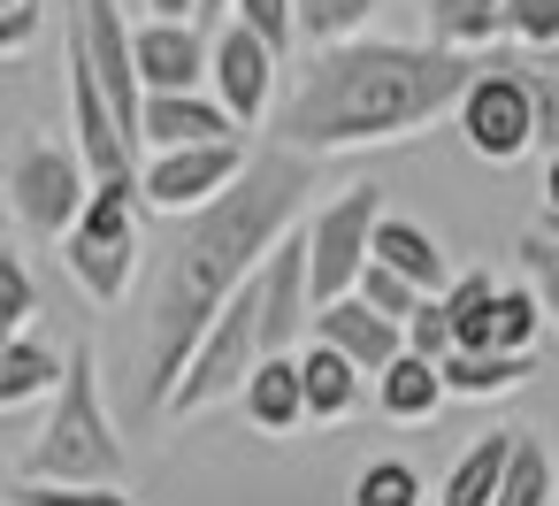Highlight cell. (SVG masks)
<instances>
[{
    "label": "cell",
    "instance_id": "41",
    "mask_svg": "<svg viewBox=\"0 0 559 506\" xmlns=\"http://www.w3.org/2000/svg\"><path fill=\"white\" fill-rule=\"evenodd\" d=\"M536 62H544V70H551V78H559V47H551V55H536Z\"/></svg>",
    "mask_w": 559,
    "mask_h": 506
},
{
    "label": "cell",
    "instance_id": "28",
    "mask_svg": "<svg viewBox=\"0 0 559 506\" xmlns=\"http://www.w3.org/2000/svg\"><path fill=\"white\" fill-rule=\"evenodd\" d=\"M551 322L536 284H506L498 292V353H536V330Z\"/></svg>",
    "mask_w": 559,
    "mask_h": 506
},
{
    "label": "cell",
    "instance_id": "7",
    "mask_svg": "<svg viewBox=\"0 0 559 506\" xmlns=\"http://www.w3.org/2000/svg\"><path fill=\"white\" fill-rule=\"evenodd\" d=\"M460 139L475 162L490 169H513L521 154H536V85H528V62H483L475 85L460 93Z\"/></svg>",
    "mask_w": 559,
    "mask_h": 506
},
{
    "label": "cell",
    "instance_id": "40",
    "mask_svg": "<svg viewBox=\"0 0 559 506\" xmlns=\"http://www.w3.org/2000/svg\"><path fill=\"white\" fill-rule=\"evenodd\" d=\"M200 24H230V0H200Z\"/></svg>",
    "mask_w": 559,
    "mask_h": 506
},
{
    "label": "cell",
    "instance_id": "16",
    "mask_svg": "<svg viewBox=\"0 0 559 506\" xmlns=\"http://www.w3.org/2000/svg\"><path fill=\"white\" fill-rule=\"evenodd\" d=\"M238 414H246L261 437H292L299 422H314V414H307V368H299V353H269V361L246 376Z\"/></svg>",
    "mask_w": 559,
    "mask_h": 506
},
{
    "label": "cell",
    "instance_id": "6",
    "mask_svg": "<svg viewBox=\"0 0 559 506\" xmlns=\"http://www.w3.org/2000/svg\"><path fill=\"white\" fill-rule=\"evenodd\" d=\"M383 185H345L330 192L299 231H307V269H314V299H345L360 292L368 261H376V223H383Z\"/></svg>",
    "mask_w": 559,
    "mask_h": 506
},
{
    "label": "cell",
    "instance_id": "39",
    "mask_svg": "<svg viewBox=\"0 0 559 506\" xmlns=\"http://www.w3.org/2000/svg\"><path fill=\"white\" fill-rule=\"evenodd\" d=\"M154 16H200V0H146Z\"/></svg>",
    "mask_w": 559,
    "mask_h": 506
},
{
    "label": "cell",
    "instance_id": "30",
    "mask_svg": "<svg viewBox=\"0 0 559 506\" xmlns=\"http://www.w3.org/2000/svg\"><path fill=\"white\" fill-rule=\"evenodd\" d=\"M230 16H238L246 32H261L276 55L299 47V0H230Z\"/></svg>",
    "mask_w": 559,
    "mask_h": 506
},
{
    "label": "cell",
    "instance_id": "14",
    "mask_svg": "<svg viewBox=\"0 0 559 506\" xmlns=\"http://www.w3.org/2000/svg\"><path fill=\"white\" fill-rule=\"evenodd\" d=\"M314 338L322 345H337L360 376H383L399 353H406V322H391V315H376L360 292H345V299H322V315H314Z\"/></svg>",
    "mask_w": 559,
    "mask_h": 506
},
{
    "label": "cell",
    "instance_id": "10",
    "mask_svg": "<svg viewBox=\"0 0 559 506\" xmlns=\"http://www.w3.org/2000/svg\"><path fill=\"white\" fill-rule=\"evenodd\" d=\"M276 70H284V55L261 32H246L238 16L215 24V78H207V93L238 116V131H261L276 116Z\"/></svg>",
    "mask_w": 559,
    "mask_h": 506
},
{
    "label": "cell",
    "instance_id": "34",
    "mask_svg": "<svg viewBox=\"0 0 559 506\" xmlns=\"http://www.w3.org/2000/svg\"><path fill=\"white\" fill-rule=\"evenodd\" d=\"M460 338H452V307H444V292H429L421 307H414V322H406V353H421V361H444Z\"/></svg>",
    "mask_w": 559,
    "mask_h": 506
},
{
    "label": "cell",
    "instance_id": "37",
    "mask_svg": "<svg viewBox=\"0 0 559 506\" xmlns=\"http://www.w3.org/2000/svg\"><path fill=\"white\" fill-rule=\"evenodd\" d=\"M39 0H24V9H0V55H9V62H24L32 55V39H39Z\"/></svg>",
    "mask_w": 559,
    "mask_h": 506
},
{
    "label": "cell",
    "instance_id": "22",
    "mask_svg": "<svg viewBox=\"0 0 559 506\" xmlns=\"http://www.w3.org/2000/svg\"><path fill=\"white\" fill-rule=\"evenodd\" d=\"M421 24L437 47L483 55L490 39H506V0H421Z\"/></svg>",
    "mask_w": 559,
    "mask_h": 506
},
{
    "label": "cell",
    "instance_id": "20",
    "mask_svg": "<svg viewBox=\"0 0 559 506\" xmlns=\"http://www.w3.org/2000/svg\"><path fill=\"white\" fill-rule=\"evenodd\" d=\"M299 368H307V414H314V422H345V414L360 407V391H368V376H360L337 345H322V338L299 345Z\"/></svg>",
    "mask_w": 559,
    "mask_h": 506
},
{
    "label": "cell",
    "instance_id": "26",
    "mask_svg": "<svg viewBox=\"0 0 559 506\" xmlns=\"http://www.w3.org/2000/svg\"><path fill=\"white\" fill-rule=\"evenodd\" d=\"M345 506H429V491H421V468H414V460L383 452V460H368V468L353 475Z\"/></svg>",
    "mask_w": 559,
    "mask_h": 506
},
{
    "label": "cell",
    "instance_id": "19",
    "mask_svg": "<svg viewBox=\"0 0 559 506\" xmlns=\"http://www.w3.org/2000/svg\"><path fill=\"white\" fill-rule=\"evenodd\" d=\"M376 261L399 269V276H414L421 292H444V284H452V261H444L437 231H421L414 215H383V223H376Z\"/></svg>",
    "mask_w": 559,
    "mask_h": 506
},
{
    "label": "cell",
    "instance_id": "15",
    "mask_svg": "<svg viewBox=\"0 0 559 506\" xmlns=\"http://www.w3.org/2000/svg\"><path fill=\"white\" fill-rule=\"evenodd\" d=\"M139 139H146V154H169V146H215V139H246V131L215 93H146Z\"/></svg>",
    "mask_w": 559,
    "mask_h": 506
},
{
    "label": "cell",
    "instance_id": "25",
    "mask_svg": "<svg viewBox=\"0 0 559 506\" xmlns=\"http://www.w3.org/2000/svg\"><path fill=\"white\" fill-rule=\"evenodd\" d=\"M498 506H559V468H551V445L536 429L513 437V468H506Z\"/></svg>",
    "mask_w": 559,
    "mask_h": 506
},
{
    "label": "cell",
    "instance_id": "13",
    "mask_svg": "<svg viewBox=\"0 0 559 506\" xmlns=\"http://www.w3.org/2000/svg\"><path fill=\"white\" fill-rule=\"evenodd\" d=\"M139 78H146V93H207L215 32L200 16H146L139 24Z\"/></svg>",
    "mask_w": 559,
    "mask_h": 506
},
{
    "label": "cell",
    "instance_id": "38",
    "mask_svg": "<svg viewBox=\"0 0 559 506\" xmlns=\"http://www.w3.org/2000/svg\"><path fill=\"white\" fill-rule=\"evenodd\" d=\"M544 223L559 231V154H544Z\"/></svg>",
    "mask_w": 559,
    "mask_h": 506
},
{
    "label": "cell",
    "instance_id": "11",
    "mask_svg": "<svg viewBox=\"0 0 559 506\" xmlns=\"http://www.w3.org/2000/svg\"><path fill=\"white\" fill-rule=\"evenodd\" d=\"M253 292H261V345H269V353H299V345L314 338V315H322L314 269H307V231H292V238L261 261Z\"/></svg>",
    "mask_w": 559,
    "mask_h": 506
},
{
    "label": "cell",
    "instance_id": "9",
    "mask_svg": "<svg viewBox=\"0 0 559 506\" xmlns=\"http://www.w3.org/2000/svg\"><path fill=\"white\" fill-rule=\"evenodd\" d=\"M246 162H253V146L246 139H215V146H169V154H146V169H139V185H146V208L154 215H200V208H215L238 177H246Z\"/></svg>",
    "mask_w": 559,
    "mask_h": 506
},
{
    "label": "cell",
    "instance_id": "17",
    "mask_svg": "<svg viewBox=\"0 0 559 506\" xmlns=\"http://www.w3.org/2000/svg\"><path fill=\"white\" fill-rule=\"evenodd\" d=\"M70 384V353L16 330L9 345H0V407H32V399H55Z\"/></svg>",
    "mask_w": 559,
    "mask_h": 506
},
{
    "label": "cell",
    "instance_id": "3",
    "mask_svg": "<svg viewBox=\"0 0 559 506\" xmlns=\"http://www.w3.org/2000/svg\"><path fill=\"white\" fill-rule=\"evenodd\" d=\"M16 475L24 483H123V429L108 422L93 345H70V384L55 391V414L39 422Z\"/></svg>",
    "mask_w": 559,
    "mask_h": 506
},
{
    "label": "cell",
    "instance_id": "1",
    "mask_svg": "<svg viewBox=\"0 0 559 506\" xmlns=\"http://www.w3.org/2000/svg\"><path fill=\"white\" fill-rule=\"evenodd\" d=\"M307 192H314V154H292V146H253L246 177L200 208V215H177L169 246L154 254V276H146V407L162 414L169 391L185 384V361L200 353L207 322L261 276V261L307 223Z\"/></svg>",
    "mask_w": 559,
    "mask_h": 506
},
{
    "label": "cell",
    "instance_id": "24",
    "mask_svg": "<svg viewBox=\"0 0 559 506\" xmlns=\"http://www.w3.org/2000/svg\"><path fill=\"white\" fill-rule=\"evenodd\" d=\"M444 368V384H452V399H506V391H521L528 376H536V353H444L437 361Z\"/></svg>",
    "mask_w": 559,
    "mask_h": 506
},
{
    "label": "cell",
    "instance_id": "36",
    "mask_svg": "<svg viewBox=\"0 0 559 506\" xmlns=\"http://www.w3.org/2000/svg\"><path fill=\"white\" fill-rule=\"evenodd\" d=\"M528 85H536V154H559V78L528 62Z\"/></svg>",
    "mask_w": 559,
    "mask_h": 506
},
{
    "label": "cell",
    "instance_id": "32",
    "mask_svg": "<svg viewBox=\"0 0 559 506\" xmlns=\"http://www.w3.org/2000/svg\"><path fill=\"white\" fill-rule=\"evenodd\" d=\"M506 39L528 55H551L559 47V0H506Z\"/></svg>",
    "mask_w": 559,
    "mask_h": 506
},
{
    "label": "cell",
    "instance_id": "33",
    "mask_svg": "<svg viewBox=\"0 0 559 506\" xmlns=\"http://www.w3.org/2000/svg\"><path fill=\"white\" fill-rule=\"evenodd\" d=\"M32 315H39V284H32L24 254H0V322H9V338L32 330Z\"/></svg>",
    "mask_w": 559,
    "mask_h": 506
},
{
    "label": "cell",
    "instance_id": "23",
    "mask_svg": "<svg viewBox=\"0 0 559 506\" xmlns=\"http://www.w3.org/2000/svg\"><path fill=\"white\" fill-rule=\"evenodd\" d=\"M498 292L506 284H490V269H460L452 284H444V307H452V353H490L498 345Z\"/></svg>",
    "mask_w": 559,
    "mask_h": 506
},
{
    "label": "cell",
    "instance_id": "29",
    "mask_svg": "<svg viewBox=\"0 0 559 506\" xmlns=\"http://www.w3.org/2000/svg\"><path fill=\"white\" fill-rule=\"evenodd\" d=\"M9 506H139L123 483H9Z\"/></svg>",
    "mask_w": 559,
    "mask_h": 506
},
{
    "label": "cell",
    "instance_id": "8",
    "mask_svg": "<svg viewBox=\"0 0 559 506\" xmlns=\"http://www.w3.org/2000/svg\"><path fill=\"white\" fill-rule=\"evenodd\" d=\"M93 162L78 154V139H32L24 154H16V169H9V208H16V223L24 231H39V238H70V223L85 215V200H93Z\"/></svg>",
    "mask_w": 559,
    "mask_h": 506
},
{
    "label": "cell",
    "instance_id": "5",
    "mask_svg": "<svg viewBox=\"0 0 559 506\" xmlns=\"http://www.w3.org/2000/svg\"><path fill=\"white\" fill-rule=\"evenodd\" d=\"M269 361V345H261V292L246 284L215 322H207V338H200V353L185 361V384L169 391V422H185V414H207V407H223V399H238L246 391V376Z\"/></svg>",
    "mask_w": 559,
    "mask_h": 506
},
{
    "label": "cell",
    "instance_id": "27",
    "mask_svg": "<svg viewBox=\"0 0 559 506\" xmlns=\"http://www.w3.org/2000/svg\"><path fill=\"white\" fill-rule=\"evenodd\" d=\"M383 0H299V39L307 47H345L376 24Z\"/></svg>",
    "mask_w": 559,
    "mask_h": 506
},
{
    "label": "cell",
    "instance_id": "42",
    "mask_svg": "<svg viewBox=\"0 0 559 506\" xmlns=\"http://www.w3.org/2000/svg\"><path fill=\"white\" fill-rule=\"evenodd\" d=\"M0 9H24V0H0Z\"/></svg>",
    "mask_w": 559,
    "mask_h": 506
},
{
    "label": "cell",
    "instance_id": "2",
    "mask_svg": "<svg viewBox=\"0 0 559 506\" xmlns=\"http://www.w3.org/2000/svg\"><path fill=\"white\" fill-rule=\"evenodd\" d=\"M475 55H452L437 39H345V47H314L292 101L276 108V146L292 154H353V146H406L414 131H429L444 108H460V93L475 85Z\"/></svg>",
    "mask_w": 559,
    "mask_h": 506
},
{
    "label": "cell",
    "instance_id": "43",
    "mask_svg": "<svg viewBox=\"0 0 559 506\" xmlns=\"http://www.w3.org/2000/svg\"><path fill=\"white\" fill-rule=\"evenodd\" d=\"M429 506H437V498H429Z\"/></svg>",
    "mask_w": 559,
    "mask_h": 506
},
{
    "label": "cell",
    "instance_id": "31",
    "mask_svg": "<svg viewBox=\"0 0 559 506\" xmlns=\"http://www.w3.org/2000/svg\"><path fill=\"white\" fill-rule=\"evenodd\" d=\"M360 299L376 307V315H391V322H414V307L429 299L414 276H399V269H383V261H368V276H360Z\"/></svg>",
    "mask_w": 559,
    "mask_h": 506
},
{
    "label": "cell",
    "instance_id": "4",
    "mask_svg": "<svg viewBox=\"0 0 559 506\" xmlns=\"http://www.w3.org/2000/svg\"><path fill=\"white\" fill-rule=\"evenodd\" d=\"M139 215H146V185H139V169L131 177H100L93 185V200H85V215L70 223V238H62V269L85 284V299H100V307H116L123 292H131V276H139Z\"/></svg>",
    "mask_w": 559,
    "mask_h": 506
},
{
    "label": "cell",
    "instance_id": "21",
    "mask_svg": "<svg viewBox=\"0 0 559 506\" xmlns=\"http://www.w3.org/2000/svg\"><path fill=\"white\" fill-rule=\"evenodd\" d=\"M444 399H452V384H444V368L421 361V353H399V361L376 376V407H383L391 422H429Z\"/></svg>",
    "mask_w": 559,
    "mask_h": 506
},
{
    "label": "cell",
    "instance_id": "18",
    "mask_svg": "<svg viewBox=\"0 0 559 506\" xmlns=\"http://www.w3.org/2000/svg\"><path fill=\"white\" fill-rule=\"evenodd\" d=\"M513 437H521V429H490V437H475V445L452 460V475H444L437 506H498L506 468H513Z\"/></svg>",
    "mask_w": 559,
    "mask_h": 506
},
{
    "label": "cell",
    "instance_id": "35",
    "mask_svg": "<svg viewBox=\"0 0 559 506\" xmlns=\"http://www.w3.org/2000/svg\"><path fill=\"white\" fill-rule=\"evenodd\" d=\"M521 269H528V284L544 292L551 330H559V231H528V238H521Z\"/></svg>",
    "mask_w": 559,
    "mask_h": 506
},
{
    "label": "cell",
    "instance_id": "12",
    "mask_svg": "<svg viewBox=\"0 0 559 506\" xmlns=\"http://www.w3.org/2000/svg\"><path fill=\"white\" fill-rule=\"evenodd\" d=\"M62 55H70V139H78V154L93 162V177H131L139 169V139H131V123L116 116V101L100 93V78H93V62L62 39Z\"/></svg>",
    "mask_w": 559,
    "mask_h": 506
}]
</instances>
